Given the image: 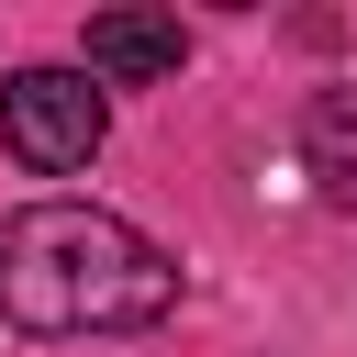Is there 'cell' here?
<instances>
[{
	"instance_id": "3957f363",
	"label": "cell",
	"mask_w": 357,
	"mask_h": 357,
	"mask_svg": "<svg viewBox=\"0 0 357 357\" xmlns=\"http://www.w3.org/2000/svg\"><path fill=\"white\" fill-rule=\"evenodd\" d=\"M78 56H89V78H123V89H145V78H178L190 33H178L167 11H89Z\"/></svg>"
},
{
	"instance_id": "277c9868",
	"label": "cell",
	"mask_w": 357,
	"mask_h": 357,
	"mask_svg": "<svg viewBox=\"0 0 357 357\" xmlns=\"http://www.w3.org/2000/svg\"><path fill=\"white\" fill-rule=\"evenodd\" d=\"M301 167L324 178V201L357 212V89H324V100L301 112Z\"/></svg>"
},
{
	"instance_id": "7a4b0ae2",
	"label": "cell",
	"mask_w": 357,
	"mask_h": 357,
	"mask_svg": "<svg viewBox=\"0 0 357 357\" xmlns=\"http://www.w3.org/2000/svg\"><path fill=\"white\" fill-rule=\"evenodd\" d=\"M100 134H112V112H100L89 67H11V78H0V145H11L33 178L89 167Z\"/></svg>"
},
{
	"instance_id": "6da1fadb",
	"label": "cell",
	"mask_w": 357,
	"mask_h": 357,
	"mask_svg": "<svg viewBox=\"0 0 357 357\" xmlns=\"http://www.w3.org/2000/svg\"><path fill=\"white\" fill-rule=\"evenodd\" d=\"M178 268L100 201H22L0 212V324L22 335H145L167 324Z\"/></svg>"
}]
</instances>
